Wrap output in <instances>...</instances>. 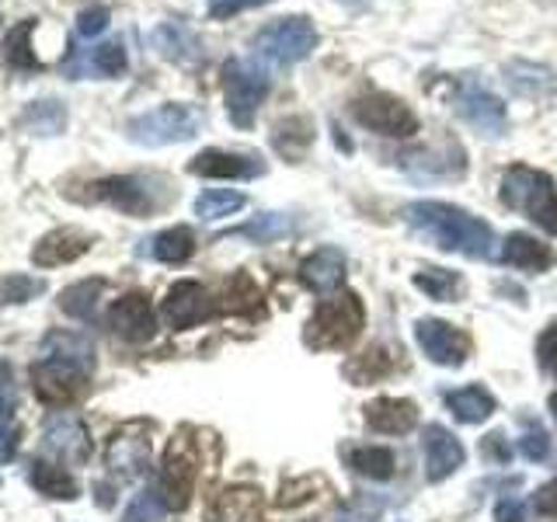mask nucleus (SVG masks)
Here are the masks:
<instances>
[{"label": "nucleus", "mask_w": 557, "mask_h": 522, "mask_svg": "<svg viewBox=\"0 0 557 522\" xmlns=\"http://www.w3.org/2000/svg\"><path fill=\"white\" fill-rule=\"evenodd\" d=\"M400 216H405V223L414 234L432 240L440 251H457L467 258H492L495 254V231L481 216H470L460 206L418 199L400 209Z\"/></svg>", "instance_id": "f257e3e1"}, {"label": "nucleus", "mask_w": 557, "mask_h": 522, "mask_svg": "<svg viewBox=\"0 0 557 522\" xmlns=\"http://www.w3.org/2000/svg\"><path fill=\"white\" fill-rule=\"evenodd\" d=\"M502 206H509L512 213H522L540 231L557 237V182L547 171L516 164L502 174Z\"/></svg>", "instance_id": "f03ea898"}, {"label": "nucleus", "mask_w": 557, "mask_h": 522, "mask_svg": "<svg viewBox=\"0 0 557 522\" xmlns=\"http://www.w3.org/2000/svg\"><path fill=\"white\" fill-rule=\"evenodd\" d=\"M87 199L109 202L129 216H153L174 199V188L161 174H119V178L95 182Z\"/></svg>", "instance_id": "7ed1b4c3"}, {"label": "nucleus", "mask_w": 557, "mask_h": 522, "mask_svg": "<svg viewBox=\"0 0 557 522\" xmlns=\"http://www.w3.org/2000/svg\"><path fill=\"white\" fill-rule=\"evenodd\" d=\"M206 126V115L196 109V104H157V109L133 115L126 122V136L139 147H171V144H185V139L199 136Z\"/></svg>", "instance_id": "20e7f679"}, {"label": "nucleus", "mask_w": 557, "mask_h": 522, "mask_svg": "<svg viewBox=\"0 0 557 522\" xmlns=\"http://www.w3.org/2000/svg\"><path fill=\"white\" fill-rule=\"evenodd\" d=\"M362 324H366V307L352 289H345L313 307L304 338L313 348H345L362 335Z\"/></svg>", "instance_id": "39448f33"}, {"label": "nucleus", "mask_w": 557, "mask_h": 522, "mask_svg": "<svg viewBox=\"0 0 557 522\" xmlns=\"http://www.w3.org/2000/svg\"><path fill=\"white\" fill-rule=\"evenodd\" d=\"M272 77L265 66H258L251 60H226L223 63V98H226V115L237 129H251L255 115L261 109V101L269 98Z\"/></svg>", "instance_id": "423d86ee"}, {"label": "nucleus", "mask_w": 557, "mask_h": 522, "mask_svg": "<svg viewBox=\"0 0 557 522\" xmlns=\"http://www.w3.org/2000/svg\"><path fill=\"white\" fill-rule=\"evenodd\" d=\"M313 46H318V28H313V22L304 14H289V17H278V22H269L251 39L255 57L265 60L269 66L300 63L310 57Z\"/></svg>", "instance_id": "0eeeda50"}, {"label": "nucleus", "mask_w": 557, "mask_h": 522, "mask_svg": "<svg viewBox=\"0 0 557 522\" xmlns=\"http://www.w3.org/2000/svg\"><path fill=\"white\" fill-rule=\"evenodd\" d=\"M352 119L362 129L391 136V139H408L418 133V115L411 112V104L387 95V91H370V95L356 98Z\"/></svg>", "instance_id": "6e6552de"}, {"label": "nucleus", "mask_w": 557, "mask_h": 522, "mask_svg": "<svg viewBox=\"0 0 557 522\" xmlns=\"http://www.w3.org/2000/svg\"><path fill=\"white\" fill-rule=\"evenodd\" d=\"M414 341L432 359L435 365H446V370H460L470 356V338L460 327H453L440 318H425L414 324Z\"/></svg>", "instance_id": "1a4fd4ad"}, {"label": "nucleus", "mask_w": 557, "mask_h": 522, "mask_svg": "<svg viewBox=\"0 0 557 522\" xmlns=\"http://www.w3.org/2000/svg\"><path fill=\"white\" fill-rule=\"evenodd\" d=\"M87 376L91 373H84L77 365L60 362V359H46V356H39V362L32 365L35 394H39V400H46V405H57V408L81 397Z\"/></svg>", "instance_id": "9d476101"}, {"label": "nucleus", "mask_w": 557, "mask_h": 522, "mask_svg": "<svg viewBox=\"0 0 557 522\" xmlns=\"http://www.w3.org/2000/svg\"><path fill=\"white\" fill-rule=\"evenodd\" d=\"M457 112H460L463 122H470V126H474L478 133L492 136V139H498V136L505 133V126H509V115H505L502 98L492 95V91H487V87L478 84V80H467V84L460 87V95H457Z\"/></svg>", "instance_id": "9b49d317"}, {"label": "nucleus", "mask_w": 557, "mask_h": 522, "mask_svg": "<svg viewBox=\"0 0 557 522\" xmlns=\"http://www.w3.org/2000/svg\"><path fill=\"white\" fill-rule=\"evenodd\" d=\"M42 452L57 463H84L91 457V435H87V425L74 414L49 418L42 428Z\"/></svg>", "instance_id": "f8f14e48"}, {"label": "nucleus", "mask_w": 557, "mask_h": 522, "mask_svg": "<svg viewBox=\"0 0 557 522\" xmlns=\"http://www.w3.org/2000/svg\"><path fill=\"white\" fill-rule=\"evenodd\" d=\"M188 174L199 178H234L251 182L265 174V161L258 153H237V150H202L188 161Z\"/></svg>", "instance_id": "ddd939ff"}, {"label": "nucleus", "mask_w": 557, "mask_h": 522, "mask_svg": "<svg viewBox=\"0 0 557 522\" xmlns=\"http://www.w3.org/2000/svg\"><path fill=\"white\" fill-rule=\"evenodd\" d=\"M164 321L168 327L174 331H185V327H196L202 321L213 318V300H209L206 286L191 283V278H182V283H174L164 296Z\"/></svg>", "instance_id": "4468645a"}, {"label": "nucleus", "mask_w": 557, "mask_h": 522, "mask_svg": "<svg viewBox=\"0 0 557 522\" xmlns=\"http://www.w3.org/2000/svg\"><path fill=\"white\" fill-rule=\"evenodd\" d=\"M422 452H425V481H432V484L453 477L467 460L463 443L446 425H425Z\"/></svg>", "instance_id": "2eb2a0df"}, {"label": "nucleus", "mask_w": 557, "mask_h": 522, "mask_svg": "<svg viewBox=\"0 0 557 522\" xmlns=\"http://www.w3.org/2000/svg\"><path fill=\"white\" fill-rule=\"evenodd\" d=\"M109 327L115 331L122 341H129V345L150 341L153 331H157V318H153L150 300H147L144 293L119 296V300L112 303V310H109Z\"/></svg>", "instance_id": "dca6fc26"}, {"label": "nucleus", "mask_w": 557, "mask_h": 522, "mask_svg": "<svg viewBox=\"0 0 557 522\" xmlns=\"http://www.w3.org/2000/svg\"><path fill=\"white\" fill-rule=\"evenodd\" d=\"M400 167L418 182H435V178H460L467 171V161H463V147L457 139H443V147H435V150L405 153L400 157Z\"/></svg>", "instance_id": "f3484780"}, {"label": "nucleus", "mask_w": 557, "mask_h": 522, "mask_svg": "<svg viewBox=\"0 0 557 522\" xmlns=\"http://www.w3.org/2000/svg\"><path fill=\"white\" fill-rule=\"evenodd\" d=\"M104 467L119 481H136L147 474L150 467V439L136 428H122L112 435L109 452H104Z\"/></svg>", "instance_id": "a211bd4d"}, {"label": "nucleus", "mask_w": 557, "mask_h": 522, "mask_svg": "<svg viewBox=\"0 0 557 522\" xmlns=\"http://www.w3.org/2000/svg\"><path fill=\"white\" fill-rule=\"evenodd\" d=\"M191 481H196V460L188 457L182 446H171V452L164 457L161 477H157V495L164 498V505L171 512H182L191 495Z\"/></svg>", "instance_id": "6ab92c4d"}, {"label": "nucleus", "mask_w": 557, "mask_h": 522, "mask_svg": "<svg viewBox=\"0 0 557 522\" xmlns=\"http://www.w3.org/2000/svg\"><path fill=\"white\" fill-rule=\"evenodd\" d=\"M345 265H348L345 251H342V248H331V244H324V248H318L313 254L304 258V265H300V283H304L310 293L327 296V293H335V289L342 286Z\"/></svg>", "instance_id": "aec40b11"}, {"label": "nucleus", "mask_w": 557, "mask_h": 522, "mask_svg": "<svg viewBox=\"0 0 557 522\" xmlns=\"http://www.w3.org/2000/svg\"><path fill=\"white\" fill-rule=\"evenodd\" d=\"M87 248H91V237H87L84 231L60 226V231L46 234L39 244H35L32 261L39 269H57V265H70V261H77L81 254H87Z\"/></svg>", "instance_id": "412c9836"}, {"label": "nucleus", "mask_w": 557, "mask_h": 522, "mask_svg": "<svg viewBox=\"0 0 557 522\" xmlns=\"http://www.w3.org/2000/svg\"><path fill=\"white\" fill-rule=\"evenodd\" d=\"M22 446V425H17V383L14 365L0 362V463H11Z\"/></svg>", "instance_id": "4be33fe9"}, {"label": "nucleus", "mask_w": 557, "mask_h": 522, "mask_svg": "<svg viewBox=\"0 0 557 522\" xmlns=\"http://www.w3.org/2000/svg\"><path fill=\"white\" fill-rule=\"evenodd\" d=\"M366 425L380 435H405L418 425V405L408 397H376L366 405Z\"/></svg>", "instance_id": "5701e85b"}, {"label": "nucleus", "mask_w": 557, "mask_h": 522, "mask_svg": "<svg viewBox=\"0 0 557 522\" xmlns=\"http://www.w3.org/2000/svg\"><path fill=\"white\" fill-rule=\"evenodd\" d=\"M39 356L70 362L84 373H95V345L87 335H81V331H49V335L42 338Z\"/></svg>", "instance_id": "b1692460"}, {"label": "nucleus", "mask_w": 557, "mask_h": 522, "mask_svg": "<svg viewBox=\"0 0 557 522\" xmlns=\"http://www.w3.org/2000/svg\"><path fill=\"white\" fill-rule=\"evenodd\" d=\"M509 269L522 272H547L554 265V251L547 244H540L530 234H509L502 240V254H498Z\"/></svg>", "instance_id": "393cba45"}, {"label": "nucleus", "mask_w": 557, "mask_h": 522, "mask_svg": "<svg viewBox=\"0 0 557 522\" xmlns=\"http://www.w3.org/2000/svg\"><path fill=\"white\" fill-rule=\"evenodd\" d=\"M126 66H129V60H126V49H122V42H101L95 49H87L84 57H77V63L70 66V74L109 80V77L126 74Z\"/></svg>", "instance_id": "a878e982"}, {"label": "nucleus", "mask_w": 557, "mask_h": 522, "mask_svg": "<svg viewBox=\"0 0 557 522\" xmlns=\"http://www.w3.org/2000/svg\"><path fill=\"white\" fill-rule=\"evenodd\" d=\"M153 49L161 52V57H168V60H178V63H196L199 57H202V46H199V39L191 35L185 25H178V22H164L161 28H153Z\"/></svg>", "instance_id": "bb28decb"}, {"label": "nucleus", "mask_w": 557, "mask_h": 522, "mask_svg": "<svg viewBox=\"0 0 557 522\" xmlns=\"http://www.w3.org/2000/svg\"><path fill=\"white\" fill-rule=\"evenodd\" d=\"M28 481H32L35 492L46 495V498L74 501V498L81 495V487H77L74 477H70V470L60 467V463H49V460H35V463L28 467Z\"/></svg>", "instance_id": "cd10ccee"}, {"label": "nucleus", "mask_w": 557, "mask_h": 522, "mask_svg": "<svg viewBox=\"0 0 557 522\" xmlns=\"http://www.w3.org/2000/svg\"><path fill=\"white\" fill-rule=\"evenodd\" d=\"M446 408L453 411V418L457 422H463V425H481V422H487V418L495 414V397H492V390H484V387H460V390H453L449 397H446Z\"/></svg>", "instance_id": "c85d7f7f"}, {"label": "nucleus", "mask_w": 557, "mask_h": 522, "mask_svg": "<svg viewBox=\"0 0 557 522\" xmlns=\"http://www.w3.org/2000/svg\"><path fill=\"white\" fill-rule=\"evenodd\" d=\"M505 84H509L516 95L540 98V95L554 91L557 77H554V70H547V66H536L530 60H512V63H505Z\"/></svg>", "instance_id": "c756f323"}, {"label": "nucleus", "mask_w": 557, "mask_h": 522, "mask_svg": "<svg viewBox=\"0 0 557 522\" xmlns=\"http://www.w3.org/2000/svg\"><path fill=\"white\" fill-rule=\"evenodd\" d=\"M342 457L359 477H370V481H391L397 467L394 452L387 446H345Z\"/></svg>", "instance_id": "7c9ffc66"}, {"label": "nucleus", "mask_w": 557, "mask_h": 522, "mask_svg": "<svg viewBox=\"0 0 557 522\" xmlns=\"http://www.w3.org/2000/svg\"><path fill=\"white\" fill-rule=\"evenodd\" d=\"M275 150L286 157V161H304V153L313 144V122L307 115H293L286 122H278L272 133Z\"/></svg>", "instance_id": "2f4dec72"}, {"label": "nucleus", "mask_w": 557, "mask_h": 522, "mask_svg": "<svg viewBox=\"0 0 557 522\" xmlns=\"http://www.w3.org/2000/svg\"><path fill=\"white\" fill-rule=\"evenodd\" d=\"M104 289H109L104 278H84V283H74L60 293V307L63 313H70V318H77V321H95V310Z\"/></svg>", "instance_id": "473e14b6"}, {"label": "nucleus", "mask_w": 557, "mask_h": 522, "mask_svg": "<svg viewBox=\"0 0 557 522\" xmlns=\"http://www.w3.org/2000/svg\"><path fill=\"white\" fill-rule=\"evenodd\" d=\"M414 286L435 303H457L463 296L460 272H449V269H440V265H425L422 272H414Z\"/></svg>", "instance_id": "72a5a7b5"}, {"label": "nucleus", "mask_w": 557, "mask_h": 522, "mask_svg": "<svg viewBox=\"0 0 557 522\" xmlns=\"http://www.w3.org/2000/svg\"><path fill=\"white\" fill-rule=\"evenodd\" d=\"M150 254L164 265H182L196 254V234H191V226H171V231L150 240Z\"/></svg>", "instance_id": "f704fd0d"}, {"label": "nucleus", "mask_w": 557, "mask_h": 522, "mask_svg": "<svg viewBox=\"0 0 557 522\" xmlns=\"http://www.w3.org/2000/svg\"><path fill=\"white\" fill-rule=\"evenodd\" d=\"M22 126L35 136H60L66 129V104L63 101H52L42 98L28 104V112L22 115Z\"/></svg>", "instance_id": "c9c22d12"}, {"label": "nucleus", "mask_w": 557, "mask_h": 522, "mask_svg": "<svg viewBox=\"0 0 557 522\" xmlns=\"http://www.w3.org/2000/svg\"><path fill=\"white\" fill-rule=\"evenodd\" d=\"M258 515V495L244 492V487H234V492H223L213 509H209V519L213 522H251Z\"/></svg>", "instance_id": "e433bc0d"}, {"label": "nucleus", "mask_w": 557, "mask_h": 522, "mask_svg": "<svg viewBox=\"0 0 557 522\" xmlns=\"http://www.w3.org/2000/svg\"><path fill=\"white\" fill-rule=\"evenodd\" d=\"M293 234V216L289 213H261L251 223L234 226L231 237H248L251 244H272L278 237Z\"/></svg>", "instance_id": "4c0bfd02"}, {"label": "nucleus", "mask_w": 557, "mask_h": 522, "mask_svg": "<svg viewBox=\"0 0 557 522\" xmlns=\"http://www.w3.org/2000/svg\"><path fill=\"white\" fill-rule=\"evenodd\" d=\"M244 199L240 191H231V188H206L202 196L196 199V216L206 220V223H213V220H223V216H231L237 213V209H244Z\"/></svg>", "instance_id": "58836bf2"}, {"label": "nucleus", "mask_w": 557, "mask_h": 522, "mask_svg": "<svg viewBox=\"0 0 557 522\" xmlns=\"http://www.w3.org/2000/svg\"><path fill=\"white\" fill-rule=\"evenodd\" d=\"M42 293H46V278L22 275V272L0 278V303H4V307L28 303V300H35V296H42Z\"/></svg>", "instance_id": "ea45409f"}, {"label": "nucleus", "mask_w": 557, "mask_h": 522, "mask_svg": "<svg viewBox=\"0 0 557 522\" xmlns=\"http://www.w3.org/2000/svg\"><path fill=\"white\" fill-rule=\"evenodd\" d=\"M32 32H35V22H22L14 32H8V39H4V57L17 70L39 66V60H35V52H32Z\"/></svg>", "instance_id": "a19ab883"}, {"label": "nucleus", "mask_w": 557, "mask_h": 522, "mask_svg": "<svg viewBox=\"0 0 557 522\" xmlns=\"http://www.w3.org/2000/svg\"><path fill=\"white\" fill-rule=\"evenodd\" d=\"M383 509H387L383 495H356L335 512V522H376Z\"/></svg>", "instance_id": "79ce46f5"}, {"label": "nucleus", "mask_w": 557, "mask_h": 522, "mask_svg": "<svg viewBox=\"0 0 557 522\" xmlns=\"http://www.w3.org/2000/svg\"><path fill=\"white\" fill-rule=\"evenodd\" d=\"M171 509L164 505V498L157 495V487H147V492H139L133 498V505L122 515V522H161Z\"/></svg>", "instance_id": "37998d69"}, {"label": "nucleus", "mask_w": 557, "mask_h": 522, "mask_svg": "<svg viewBox=\"0 0 557 522\" xmlns=\"http://www.w3.org/2000/svg\"><path fill=\"white\" fill-rule=\"evenodd\" d=\"M391 373V359L383 356V348H373V352H362L359 359L348 362V376L356 383H370L376 376H387Z\"/></svg>", "instance_id": "c03bdc74"}, {"label": "nucleus", "mask_w": 557, "mask_h": 522, "mask_svg": "<svg viewBox=\"0 0 557 522\" xmlns=\"http://www.w3.org/2000/svg\"><path fill=\"white\" fill-rule=\"evenodd\" d=\"M519 452L527 457L530 463H544L550 460V435L540 428V425H527V432H522L519 439Z\"/></svg>", "instance_id": "a18cd8bd"}, {"label": "nucleus", "mask_w": 557, "mask_h": 522, "mask_svg": "<svg viewBox=\"0 0 557 522\" xmlns=\"http://www.w3.org/2000/svg\"><path fill=\"white\" fill-rule=\"evenodd\" d=\"M536 359L544 370L557 373V324H550L544 335L536 338Z\"/></svg>", "instance_id": "49530a36"}, {"label": "nucleus", "mask_w": 557, "mask_h": 522, "mask_svg": "<svg viewBox=\"0 0 557 522\" xmlns=\"http://www.w3.org/2000/svg\"><path fill=\"white\" fill-rule=\"evenodd\" d=\"M272 0H209V14L213 17H234L240 11H251V8H265Z\"/></svg>", "instance_id": "de8ad7c7"}, {"label": "nucleus", "mask_w": 557, "mask_h": 522, "mask_svg": "<svg viewBox=\"0 0 557 522\" xmlns=\"http://www.w3.org/2000/svg\"><path fill=\"white\" fill-rule=\"evenodd\" d=\"M481 457L492 460V463H509L512 460V449H509V439H505L502 432H492L487 439L481 443Z\"/></svg>", "instance_id": "09e8293b"}, {"label": "nucleus", "mask_w": 557, "mask_h": 522, "mask_svg": "<svg viewBox=\"0 0 557 522\" xmlns=\"http://www.w3.org/2000/svg\"><path fill=\"white\" fill-rule=\"evenodd\" d=\"M104 25H109V11L104 8H87L77 14V32L84 35V39H91V35L104 32Z\"/></svg>", "instance_id": "8fccbe9b"}, {"label": "nucleus", "mask_w": 557, "mask_h": 522, "mask_svg": "<svg viewBox=\"0 0 557 522\" xmlns=\"http://www.w3.org/2000/svg\"><path fill=\"white\" fill-rule=\"evenodd\" d=\"M495 522H527V505H522V498L505 495L495 505Z\"/></svg>", "instance_id": "3c124183"}, {"label": "nucleus", "mask_w": 557, "mask_h": 522, "mask_svg": "<svg viewBox=\"0 0 557 522\" xmlns=\"http://www.w3.org/2000/svg\"><path fill=\"white\" fill-rule=\"evenodd\" d=\"M533 509H536L540 515H554V519H557V481H550V484L540 487L536 498H533Z\"/></svg>", "instance_id": "603ef678"}, {"label": "nucleus", "mask_w": 557, "mask_h": 522, "mask_svg": "<svg viewBox=\"0 0 557 522\" xmlns=\"http://www.w3.org/2000/svg\"><path fill=\"white\" fill-rule=\"evenodd\" d=\"M550 411H554V418H557V394L550 397Z\"/></svg>", "instance_id": "864d4df0"}]
</instances>
